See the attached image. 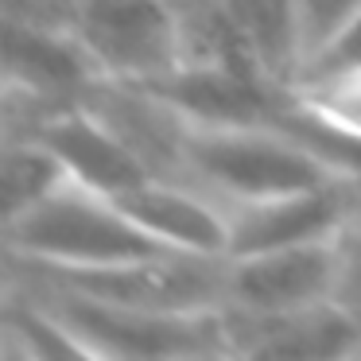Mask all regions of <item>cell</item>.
<instances>
[{
  "label": "cell",
  "instance_id": "30bf717a",
  "mask_svg": "<svg viewBox=\"0 0 361 361\" xmlns=\"http://www.w3.org/2000/svg\"><path fill=\"white\" fill-rule=\"evenodd\" d=\"M226 27L241 43L245 59L272 82L295 86L299 78V27L295 0H214Z\"/></svg>",
  "mask_w": 361,
  "mask_h": 361
},
{
  "label": "cell",
  "instance_id": "277c9868",
  "mask_svg": "<svg viewBox=\"0 0 361 361\" xmlns=\"http://www.w3.org/2000/svg\"><path fill=\"white\" fill-rule=\"evenodd\" d=\"M71 27L109 86H148L183 63V16L171 0H78Z\"/></svg>",
  "mask_w": 361,
  "mask_h": 361
},
{
  "label": "cell",
  "instance_id": "8992f818",
  "mask_svg": "<svg viewBox=\"0 0 361 361\" xmlns=\"http://www.w3.org/2000/svg\"><path fill=\"white\" fill-rule=\"evenodd\" d=\"M342 283V249L330 241L280 245V249L226 257V311L280 314L330 303Z\"/></svg>",
  "mask_w": 361,
  "mask_h": 361
},
{
  "label": "cell",
  "instance_id": "8fae6325",
  "mask_svg": "<svg viewBox=\"0 0 361 361\" xmlns=\"http://www.w3.org/2000/svg\"><path fill=\"white\" fill-rule=\"evenodd\" d=\"M71 183V171L63 159L47 148L27 128H8L4 133V152H0V187H4V221L24 218L39 202H47L59 187Z\"/></svg>",
  "mask_w": 361,
  "mask_h": 361
},
{
  "label": "cell",
  "instance_id": "5bb4252c",
  "mask_svg": "<svg viewBox=\"0 0 361 361\" xmlns=\"http://www.w3.org/2000/svg\"><path fill=\"white\" fill-rule=\"evenodd\" d=\"M78 0H4L8 20H32V24H63L71 27Z\"/></svg>",
  "mask_w": 361,
  "mask_h": 361
},
{
  "label": "cell",
  "instance_id": "3957f363",
  "mask_svg": "<svg viewBox=\"0 0 361 361\" xmlns=\"http://www.w3.org/2000/svg\"><path fill=\"white\" fill-rule=\"evenodd\" d=\"M12 280L39 291L55 314L66 322L86 357L117 361H206V357H229L226 342V314L218 311H156V307H128V303H105L86 291L63 288L55 280L20 272L12 268Z\"/></svg>",
  "mask_w": 361,
  "mask_h": 361
},
{
  "label": "cell",
  "instance_id": "4fadbf2b",
  "mask_svg": "<svg viewBox=\"0 0 361 361\" xmlns=\"http://www.w3.org/2000/svg\"><path fill=\"white\" fill-rule=\"evenodd\" d=\"M361 16V0H295V27H299V74L314 66L345 27ZM299 82V78H295Z\"/></svg>",
  "mask_w": 361,
  "mask_h": 361
},
{
  "label": "cell",
  "instance_id": "7a4b0ae2",
  "mask_svg": "<svg viewBox=\"0 0 361 361\" xmlns=\"http://www.w3.org/2000/svg\"><path fill=\"white\" fill-rule=\"evenodd\" d=\"M156 252L175 249H164L156 237L144 233L117 198L74 179L24 218L4 221V257L12 268L27 272H105Z\"/></svg>",
  "mask_w": 361,
  "mask_h": 361
},
{
  "label": "cell",
  "instance_id": "5b68a950",
  "mask_svg": "<svg viewBox=\"0 0 361 361\" xmlns=\"http://www.w3.org/2000/svg\"><path fill=\"white\" fill-rule=\"evenodd\" d=\"M105 78L90 51L63 24H32L4 16V105L8 121H24L59 105L90 102Z\"/></svg>",
  "mask_w": 361,
  "mask_h": 361
},
{
  "label": "cell",
  "instance_id": "9a60e30c",
  "mask_svg": "<svg viewBox=\"0 0 361 361\" xmlns=\"http://www.w3.org/2000/svg\"><path fill=\"white\" fill-rule=\"evenodd\" d=\"M350 63H361V16L353 20V24L345 27L342 39H338L334 47H330L314 66H307L303 74H311V71H326V66H350ZM303 74H299V78H303Z\"/></svg>",
  "mask_w": 361,
  "mask_h": 361
},
{
  "label": "cell",
  "instance_id": "7c38bea8",
  "mask_svg": "<svg viewBox=\"0 0 361 361\" xmlns=\"http://www.w3.org/2000/svg\"><path fill=\"white\" fill-rule=\"evenodd\" d=\"M291 90L307 121H314L338 144L361 152V63L311 71Z\"/></svg>",
  "mask_w": 361,
  "mask_h": 361
},
{
  "label": "cell",
  "instance_id": "52a82bcc",
  "mask_svg": "<svg viewBox=\"0 0 361 361\" xmlns=\"http://www.w3.org/2000/svg\"><path fill=\"white\" fill-rule=\"evenodd\" d=\"M8 128L35 133L63 159V167L71 171L74 183H86V187L102 190L109 198L133 190L148 175H159L152 171V164L128 144V136L94 102H74L24 121H8Z\"/></svg>",
  "mask_w": 361,
  "mask_h": 361
},
{
  "label": "cell",
  "instance_id": "ba28073f",
  "mask_svg": "<svg viewBox=\"0 0 361 361\" xmlns=\"http://www.w3.org/2000/svg\"><path fill=\"white\" fill-rule=\"evenodd\" d=\"M229 357H361V319L342 303H314L280 314H237L226 311Z\"/></svg>",
  "mask_w": 361,
  "mask_h": 361
},
{
  "label": "cell",
  "instance_id": "9c48e42d",
  "mask_svg": "<svg viewBox=\"0 0 361 361\" xmlns=\"http://www.w3.org/2000/svg\"><path fill=\"white\" fill-rule=\"evenodd\" d=\"M133 221L164 249L195 252V257H226L229 214L218 198L179 175H148L133 190L117 195Z\"/></svg>",
  "mask_w": 361,
  "mask_h": 361
},
{
  "label": "cell",
  "instance_id": "6da1fadb",
  "mask_svg": "<svg viewBox=\"0 0 361 361\" xmlns=\"http://www.w3.org/2000/svg\"><path fill=\"white\" fill-rule=\"evenodd\" d=\"M175 175L229 210L361 175V152L307 125H187L179 128Z\"/></svg>",
  "mask_w": 361,
  "mask_h": 361
},
{
  "label": "cell",
  "instance_id": "2e32d148",
  "mask_svg": "<svg viewBox=\"0 0 361 361\" xmlns=\"http://www.w3.org/2000/svg\"><path fill=\"white\" fill-rule=\"evenodd\" d=\"M171 4H179V8H183V4H195V0H171Z\"/></svg>",
  "mask_w": 361,
  "mask_h": 361
}]
</instances>
